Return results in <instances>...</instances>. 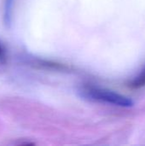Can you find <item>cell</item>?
I'll return each instance as SVG.
<instances>
[{
	"label": "cell",
	"mask_w": 145,
	"mask_h": 146,
	"mask_svg": "<svg viewBox=\"0 0 145 146\" xmlns=\"http://www.w3.org/2000/svg\"><path fill=\"white\" fill-rule=\"evenodd\" d=\"M3 53V45H2V44L0 42V56H2Z\"/></svg>",
	"instance_id": "3"
},
{
	"label": "cell",
	"mask_w": 145,
	"mask_h": 146,
	"mask_svg": "<svg viewBox=\"0 0 145 146\" xmlns=\"http://www.w3.org/2000/svg\"><path fill=\"white\" fill-rule=\"evenodd\" d=\"M130 86L133 89H139L145 86V69L142 72V74H140L135 80L131 82Z\"/></svg>",
	"instance_id": "2"
},
{
	"label": "cell",
	"mask_w": 145,
	"mask_h": 146,
	"mask_svg": "<svg viewBox=\"0 0 145 146\" xmlns=\"http://www.w3.org/2000/svg\"><path fill=\"white\" fill-rule=\"evenodd\" d=\"M79 92L81 97L91 101L109 104L124 108L133 106V102L130 98L104 88L85 86L79 90Z\"/></svg>",
	"instance_id": "1"
}]
</instances>
